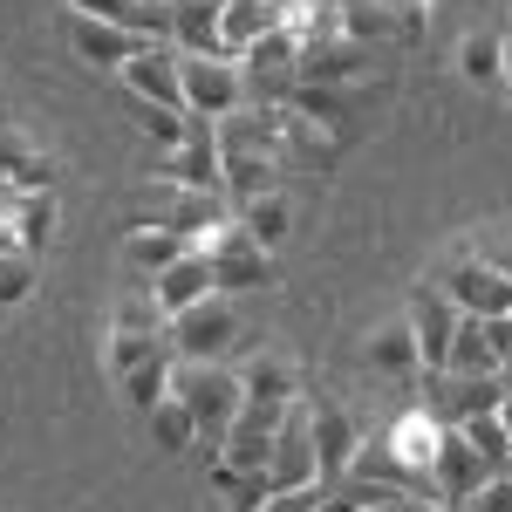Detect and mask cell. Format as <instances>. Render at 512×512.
<instances>
[{
	"label": "cell",
	"instance_id": "cell-1",
	"mask_svg": "<svg viewBox=\"0 0 512 512\" xmlns=\"http://www.w3.org/2000/svg\"><path fill=\"white\" fill-rule=\"evenodd\" d=\"M171 396L192 410L198 444H219V437L233 431V417L246 410V390H239L233 362H178L171 369Z\"/></svg>",
	"mask_w": 512,
	"mask_h": 512
},
{
	"label": "cell",
	"instance_id": "cell-2",
	"mask_svg": "<svg viewBox=\"0 0 512 512\" xmlns=\"http://www.w3.org/2000/svg\"><path fill=\"white\" fill-rule=\"evenodd\" d=\"M171 355V321L151 294H130L117 315H110V342H103V369H110V383H123L130 369H144V362H158Z\"/></svg>",
	"mask_w": 512,
	"mask_h": 512
},
{
	"label": "cell",
	"instance_id": "cell-3",
	"mask_svg": "<svg viewBox=\"0 0 512 512\" xmlns=\"http://www.w3.org/2000/svg\"><path fill=\"white\" fill-rule=\"evenodd\" d=\"M178 89H185V117L226 123L233 110H246V76L226 55H178Z\"/></svg>",
	"mask_w": 512,
	"mask_h": 512
},
{
	"label": "cell",
	"instance_id": "cell-4",
	"mask_svg": "<svg viewBox=\"0 0 512 512\" xmlns=\"http://www.w3.org/2000/svg\"><path fill=\"white\" fill-rule=\"evenodd\" d=\"M205 260H212V287H219V294H260V287H274V280H280L274 253H267V246H253L233 219L205 239Z\"/></svg>",
	"mask_w": 512,
	"mask_h": 512
},
{
	"label": "cell",
	"instance_id": "cell-5",
	"mask_svg": "<svg viewBox=\"0 0 512 512\" xmlns=\"http://www.w3.org/2000/svg\"><path fill=\"white\" fill-rule=\"evenodd\" d=\"M233 342H239V315L226 294H205L198 308L171 315V355L178 362H226Z\"/></svg>",
	"mask_w": 512,
	"mask_h": 512
},
{
	"label": "cell",
	"instance_id": "cell-6",
	"mask_svg": "<svg viewBox=\"0 0 512 512\" xmlns=\"http://www.w3.org/2000/svg\"><path fill=\"white\" fill-rule=\"evenodd\" d=\"M437 287L451 294V308H458V315H478V321L512 315V280H506V274H492L478 253H458V260H444Z\"/></svg>",
	"mask_w": 512,
	"mask_h": 512
},
{
	"label": "cell",
	"instance_id": "cell-7",
	"mask_svg": "<svg viewBox=\"0 0 512 512\" xmlns=\"http://www.w3.org/2000/svg\"><path fill=\"white\" fill-rule=\"evenodd\" d=\"M458 308H451V294L437 287V280H417L410 287V335H417V362H424V376H437L444 362H451V335H458Z\"/></svg>",
	"mask_w": 512,
	"mask_h": 512
},
{
	"label": "cell",
	"instance_id": "cell-8",
	"mask_svg": "<svg viewBox=\"0 0 512 512\" xmlns=\"http://www.w3.org/2000/svg\"><path fill=\"white\" fill-rule=\"evenodd\" d=\"M151 171H158L164 185H178V192H226V185H219V130L192 117L185 144H178V151H158Z\"/></svg>",
	"mask_w": 512,
	"mask_h": 512
},
{
	"label": "cell",
	"instance_id": "cell-9",
	"mask_svg": "<svg viewBox=\"0 0 512 512\" xmlns=\"http://www.w3.org/2000/svg\"><path fill=\"white\" fill-rule=\"evenodd\" d=\"M267 485H274V499H280V492H315V485H321L315 444H308V410H301V403H287V417H280V431H274Z\"/></svg>",
	"mask_w": 512,
	"mask_h": 512
},
{
	"label": "cell",
	"instance_id": "cell-10",
	"mask_svg": "<svg viewBox=\"0 0 512 512\" xmlns=\"http://www.w3.org/2000/svg\"><path fill=\"white\" fill-rule=\"evenodd\" d=\"M117 82L137 96V103H151V110H185V89H178V48H171V41H144V48L117 69Z\"/></svg>",
	"mask_w": 512,
	"mask_h": 512
},
{
	"label": "cell",
	"instance_id": "cell-11",
	"mask_svg": "<svg viewBox=\"0 0 512 512\" xmlns=\"http://www.w3.org/2000/svg\"><path fill=\"white\" fill-rule=\"evenodd\" d=\"M485 478H499V472H485V458H478L472 444H465V437L451 431V424H444V431H437V458H431V485H437V506H465V499H472L478 485H485Z\"/></svg>",
	"mask_w": 512,
	"mask_h": 512
},
{
	"label": "cell",
	"instance_id": "cell-12",
	"mask_svg": "<svg viewBox=\"0 0 512 512\" xmlns=\"http://www.w3.org/2000/svg\"><path fill=\"white\" fill-rule=\"evenodd\" d=\"M308 444H315L321 485H342V478H349L355 444H362V431H355V417L342 410V403H315V410H308Z\"/></svg>",
	"mask_w": 512,
	"mask_h": 512
},
{
	"label": "cell",
	"instance_id": "cell-13",
	"mask_svg": "<svg viewBox=\"0 0 512 512\" xmlns=\"http://www.w3.org/2000/svg\"><path fill=\"white\" fill-rule=\"evenodd\" d=\"M280 417H287V410H260V403H246V410L233 417V431L219 437V458H226L233 472H267Z\"/></svg>",
	"mask_w": 512,
	"mask_h": 512
},
{
	"label": "cell",
	"instance_id": "cell-14",
	"mask_svg": "<svg viewBox=\"0 0 512 512\" xmlns=\"http://www.w3.org/2000/svg\"><path fill=\"white\" fill-rule=\"evenodd\" d=\"M62 35H69V48H76L89 69H103V76H117L123 62L144 48V41L130 35V28H110V21H89V14H62Z\"/></svg>",
	"mask_w": 512,
	"mask_h": 512
},
{
	"label": "cell",
	"instance_id": "cell-15",
	"mask_svg": "<svg viewBox=\"0 0 512 512\" xmlns=\"http://www.w3.org/2000/svg\"><path fill=\"white\" fill-rule=\"evenodd\" d=\"M144 294H151V301L164 308V321H171V315H185V308H198L205 294H219V287H212V260H205V246L178 253V260H171V267H164V274L151 280Z\"/></svg>",
	"mask_w": 512,
	"mask_h": 512
},
{
	"label": "cell",
	"instance_id": "cell-16",
	"mask_svg": "<svg viewBox=\"0 0 512 512\" xmlns=\"http://www.w3.org/2000/svg\"><path fill=\"white\" fill-rule=\"evenodd\" d=\"M369 69V48H355V41L328 35V41H308L301 48V62H294V82H315V89H342Z\"/></svg>",
	"mask_w": 512,
	"mask_h": 512
},
{
	"label": "cell",
	"instance_id": "cell-17",
	"mask_svg": "<svg viewBox=\"0 0 512 512\" xmlns=\"http://www.w3.org/2000/svg\"><path fill=\"white\" fill-rule=\"evenodd\" d=\"M239 390H246V403H260V410H287V403H301V369L267 349L239 369Z\"/></svg>",
	"mask_w": 512,
	"mask_h": 512
},
{
	"label": "cell",
	"instance_id": "cell-18",
	"mask_svg": "<svg viewBox=\"0 0 512 512\" xmlns=\"http://www.w3.org/2000/svg\"><path fill=\"white\" fill-rule=\"evenodd\" d=\"M362 362H369L376 376H424L410 321H383V328H369V335H362Z\"/></svg>",
	"mask_w": 512,
	"mask_h": 512
},
{
	"label": "cell",
	"instance_id": "cell-19",
	"mask_svg": "<svg viewBox=\"0 0 512 512\" xmlns=\"http://www.w3.org/2000/svg\"><path fill=\"white\" fill-rule=\"evenodd\" d=\"M171 48H178V55H226L219 7H205V0H171ZM226 62H233V55H226Z\"/></svg>",
	"mask_w": 512,
	"mask_h": 512
},
{
	"label": "cell",
	"instance_id": "cell-20",
	"mask_svg": "<svg viewBox=\"0 0 512 512\" xmlns=\"http://www.w3.org/2000/svg\"><path fill=\"white\" fill-rule=\"evenodd\" d=\"M233 226L253 239V246H267V253H274L280 239L294 233V205H287V192H260V198H246V205H239Z\"/></svg>",
	"mask_w": 512,
	"mask_h": 512
},
{
	"label": "cell",
	"instance_id": "cell-21",
	"mask_svg": "<svg viewBox=\"0 0 512 512\" xmlns=\"http://www.w3.org/2000/svg\"><path fill=\"white\" fill-rule=\"evenodd\" d=\"M451 376H499L506 362H499V349H492V328L478 315L458 321V335H451V362H444Z\"/></svg>",
	"mask_w": 512,
	"mask_h": 512
},
{
	"label": "cell",
	"instance_id": "cell-22",
	"mask_svg": "<svg viewBox=\"0 0 512 512\" xmlns=\"http://www.w3.org/2000/svg\"><path fill=\"white\" fill-rule=\"evenodd\" d=\"M267 28H280V0H233V7L219 14V35H226V55H233V62L267 35Z\"/></svg>",
	"mask_w": 512,
	"mask_h": 512
},
{
	"label": "cell",
	"instance_id": "cell-23",
	"mask_svg": "<svg viewBox=\"0 0 512 512\" xmlns=\"http://www.w3.org/2000/svg\"><path fill=\"white\" fill-rule=\"evenodd\" d=\"M390 28H396L390 0H335V35L355 41V48H376ZM396 35H403V28H396Z\"/></svg>",
	"mask_w": 512,
	"mask_h": 512
},
{
	"label": "cell",
	"instance_id": "cell-24",
	"mask_svg": "<svg viewBox=\"0 0 512 512\" xmlns=\"http://www.w3.org/2000/svg\"><path fill=\"white\" fill-rule=\"evenodd\" d=\"M219 185L246 205L260 192H280V158H246V151H219Z\"/></svg>",
	"mask_w": 512,
	"mask_h": 512
},
{
	"label": "cell",
	"instance_id": "cell-25",
	"mask_svg": "<svg viewBox=\"0 0 512 512\" xmlns=\"http://www.w3.org/2000/svg\"><path fill=\"white\" fill-rule=\"evenodd\" d=\"M383 444H390V451L403 458V465H410V472H424V478H431V458H437V424L424 417V410L396 417L390 431H383Z\"/></svg>",
	"mask_w": 512,
	"mask_h": 512
},
{
	"label": "cell",
	"instance_id": "cell-26",
	"mask_svg": "<svg viewBox=\"0 0 512 512\" xmlns=\"http://www.w3.org/2000/svg\"><path fill=\"white\" fill-rule=\"evenodd\" d=\"M458 76L472 82V89H499L506 82V55H499V35L492 28H472V35L458 41Z\"/></svg>",
	"mask_w": 512,
	"mask_h": 512
},
{
	"label": "cell",
	"instance_id": "cell-27",
	"mask_svg": "<svg viewBox=\"0 0 512 512\" xmlns=\"http://www.w3.org/2000/svg\"><path fill=\"white\" fill-rule=\"evenodd\" d=\"M205 478H212V492H219V499H226L233 512H260L267 499H274L267 472H233L226 458H212V465H205Z\"/></svg>",
	"mask_w": 512,
	"mask_h": 512
},
{
	"label": "cell",
	"instance_id": "cell-28",
	"mask_svg": "<svg viewBox=\"0 0 512 512\" xmlns=\"http://www.w3.org/2000/svg\"><path fill=\"white\" fill-rule=\"evenodd\" d=\"M451 431L472 444L478 458H485V472H506L512 465V431L499 424V410H485V417H465V424H451Z\"/></svg>",
	"mask_w": 512,
	"mask_h": 512
},
{
	"label": "cell",
	"instance_id": "cell-29",
	"mask_svg": "<svg viewBox=\"0 0 512 512\" xmlns=\"http://www.w3.org/2000/svg\"><path fill=\"white\" fill-rule=\"evenodd\" d=\"M14 233H21V253L35 260L41 246L55 239V192H21L14 198Z\"/></svg>",
	"mask_w": 512,
	"mask_h": 512
},
{
	"label": "cell",
	"instance_id": "cell-30",
	"mask_svg": "<svg viewBox=\"0 0 512 512\" xmlns=\"http://www.w3.org/2000/svg\"><path fill=\"white\" fill-rule=\"evenodd\" d=\"M151 437H158V451H164V458H178V451H192V444H198V424H192V410H185L178 396H164L158 410H151Z\"/></svg>",
	"mask_w": 512,
	"mask_h": 512
},
{
	"label": "cell",
	"instance_id": "cell-31",
	"mask_svg": "<svg viewBox=\"0 0 512 512\" xmlns=\"http://www.w3.org/2000/svg\"><path fill=\"white\" fill-rule=\"evenodd\" d=\"M171 369H178V355H158V362H144V369H130V376H123V390H130V403H137L144 417L171 396Z\"/></svg>",
	"mask_w": 512,
	"mask_h": 512
},
{
	"label": "cell",
	"instance_id": "cell-32",
	"mask_svg": "<svg viewBox=\"0 0 512 512\" xmlns=\"http://www.w3.org/2000/svg\"><path fill=\"white\" fill-rule=\"evenodd\" d=\"M123 253H130V267H137V274L158 280L164 267H171L178 253H192V246H185V239H171V233H130V246H123Z\"/></svg>",
	"mask_w": 512,
	"mask_h": 512
},
{
	"label": "cell",
	"instance_id": "cell-33",
	"mask_svg": "<svg viewBox=\"0 0 512 512\" xmlns=\"http://www.w3.org/2000/svg\"><path fill=\"white\" fill-rule=\"evenodd\" d=\"M28 294H35V260H28V253H7V260H0V315L21 308Z\"/></svg>",
	"mask_w": 512,
	"mask_h": 512
},
{
	"label": "cell",
	"instance_id": "cell-34",
	"mask_svg": "<svg viewBox=\"0 0 512 512\" xmlns=\"http://www.w3.org/2000/svg\"><path fill=\"white\" fill-rule=\"evenodd\" d=\"M185 130H192L185 110H151V103H144V137H151L158 151H178V144H185Z\"/></svg>",
	"mask_w": 512,
	"mask_h": 512
},
{
	"label": "cell",
	"instance_id": "cell-35",
	"mask_svg": "<svg viewBox=\"0 0 512 512\" xmlns=\"http://www.w3.org/2000/svg\"><path fill=\"white\" fill-rule=\"evenodd\" d=\"M35 158H41V151L28 144V130H0V185H14Z\"/></svg>",
	"mask_w": 512,
	"mask_h": 512
},
{
	"label": "cell",
	"instance_id": "cell-36",
	"mask_svg": "<svg viewBox=\"0 0 512 512\" xmlns=\"http://www.w3.org/2000/svg\"><path fill=\"white\" fill-rule=\"evenodd\" d=\"M458 512H512V478H506V472L485 478V485H478V492H472Z\"/></svg>",
	"mask_w": 512,
	"mask_h": 512
},
{
	"label": "cell",
	"instance_id": "cell-37",
	"mask_svg": "<svg viewBox=\"0 0 512 512\" xmlns=\"http://www.w3.org/2000/svg\"><path fill=\"white\" fill-rule=\"evenodd\" d=\"M390 14H396V28L417 41V35H424V14H431V0H390Z\"/></svg>",
	"mask_w": 512,
	"mask_h": 512
},
{
	"label": "cell",
	"instance_id": "cell-38",
	"mask_svg": "<svg viewBox=\"0 0 512 512\" xmlns=\"http://www.w3.org/2000/svg\"><path fill=\"white\" fill-rule=\"evenodd\" d=\"M14 192H55V158H35L21 178H14Z\"/></svg>",
	"mask_w": 512,
	"mask_h": 512
},
{
	"label": "cell",
	"instance_id": "cell-39",
	"mask_svg": "<svg viewBox=\"0 0 512 512\" xmlns=\"http://www.w3.org/2000/svg\"><path fill=\"white\" fill-rule=\"evenodd\" d=\"M478 260H485V267H492V274H506V280H512V246H485V253H478Z\"/></svg>",
	"mask_w": 512,
	"mask_h": 512
},
{
	"label": "cell",
	"instance_id": "cell-40",
	"mask_svg": "<svg viewBox=\"0 0 512 512\" xmlns=\"http://www.w3.org/2000/svg\"><path fill=\"white\" fill-rule=\"evenodd\" d=\"M499 383H506V396H499V424L512 431V369H499Z\"/></svg>",
	"mask_w": 512,
	"mask_h": 512
},
{
	"label": "cell",
	"instance_id": "cell-41",
	"mask_svg": "<svg viewBox=\"0 0 512 512\" xmlns=\"http://www.w3.org/2000/svg\"><path fill=\"white\" fill-rule=\"evenodd\" d=\"M499 55H506V82H499V89L512 96V28H499Z\"/></svg>",
	"mask_w": 512,
	"mask_h": 512
},
{
	"label": "cell",
	"instance_id": "cell-42",
	"mask_svg": "<svg viewBox=\"0 0 512 512\" xmlns=\"http://www.w3.org/2000/svg\"><path fill=\"white\" fill-rule=\"evenodd\" d=\"M205 7H219V14H226V7H233V0H205Z\"/></svg>",
	"mask_w": 512,
	"mask_h": 512
},
{
	"label": "cell",
	"instance_id": "cell-43",
	"mask_svg": "<svg viewBox=\"0 0 512 512\" xmlns=\"http://www.w3.org/2000/svg\"><path fill=\"white\" fill-rule=\"evenodd\" d=\"M506 369H512V355H506Z\"/></svg>",
	"mask_w": 512,
	"mask_h": 512
},
{
	"label": "cell",
	"instance_id": "cell-44",
	"mask_svg": "<svg viewBox=\"0 0 512 512\" xmlns=\"http://www.w3.org/2000/svg\"><path fill=\"white\" fill-rule=\"evenodd\" d=\"M506 478H512V465H506Z\"/></svg>",
	"mask_w": 512,
	"mask_h": 512
},
{
	"label": "cell",
	"instance_id": "cell-45",
	"mask_svg": "<svg viewBox=\"0 0 512 512\" xmlns=\"http://www.w3.org/2000/svg\"><path fill=\"white\" fill-rule=\"evenodd\" d=\"M315 512H321V506H315Z\"/></svg>",
	"mask_w": 512,
	"mask_h": 512
}]
</instances>
